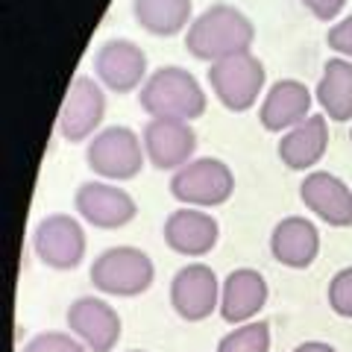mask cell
<instances>
[{
  "instance_id": "6da1fadb",
  "label": "cell",
  "mask_w": 352,
  "mask_h": 352,
  "mask_svg": "<svg viewBox=\"0 0 352 352\" xmlns=\"http://www.w3.org/2000/svg\"><path fill=\"white\" fill-rule=\"evenodd\" d=\"M256 41V27L238 6L212 3L191 21L185 32V47L194 59L214 65L220 59L247 53Z\"/></svg>"
},
{
  "instance_id": "7a4b0ae2",
  "label": "cell",
  "mask_w": 352,
  "mask_h": 352,
  "mask_svg": "<svg viewBox=\"0 0 352 352\" xmlns=\"http://www.w3.org/2000/svg\"><path fill=\"white\" fill-rule=\"evenodd\" d=\"M138 103L150 118H173L191 124L206 112V91L191 71L179 65H164L138 88Z\"/></svg>"
},
{
  "instance_id": "3957f363",
  "label": "cell",
  "mask_w": 352,
  "mask_h": 352,
  "mask_svg": "<svg viewBox=\"0 0 352 352\" xmlns=\"http://www.w3.org/2000/svg\"><path fill=\"white\" fill-rule=\"evenodd\" d=\"M156 267L138 247H109L91 264V285L109 296H141L153 288Z\"/></svg>"
},
{
  "instance_id": "277c9868",
  "label": "cell",
  "mask_w": 352,
  "mask_h": 352,
  "mask_svg": "<svg viewBox=\"0 0 352 352\" xmlns=\"http://www.w3.org/2000/svg\"><path fill=\"white\" fill-rule=\"evenodd\" d=\"M144 141L129 126H106L88 141L85 162L97 176L106 182H126L135 179L144 168Z\"/></svg>"
},
{
  "instance_id": "5b68a950",
  "label": "cell",
  "mask_w": 352,
  "mask_h": 352,
  "mask_svg": "<svg viewBox=\"0 0 352 352\" xmlns=\"http://www.w3.org/2000/svg\"><path fill=\"white\" fill-rule=\"evenodd\" d=\"M170 194L182 206L214 208L229 203V197L235 194V176L229 170V164L220 159H191L185 168L170 176Z\"/></svg>"
},
{
  "instance_id": "8992f818",
  "label": "cell",
  "mask_w": 352,
  "mask_h": 352,
  "mask_svg": "<svg viewBox=\"0 0 352 352\" xmlns=\"http://www.w3.org/2000/svg\"><path fill=\"white\" fill-rule=\"evenodd\" d=\"M264 80H267V71H264L258 56H252V50L220 59L208 68L212 94L229 112H247L256 106L258 94L264 91Z\"/></svg>"
},
{
  "instance_id": "52a82bcc",
  "label": "cell",
  "mask_w": 352,
  "mask_h": 352,
  "mask_svg": "<svg viewBox=\"0 0 352 352\" xmlns=\"http://www.w3.org/2000/svg\"><path fill=\"white\" fill-rule=\"evenodd\" d=\"M32 250L50 270H76L85 258V229L71 214H47L32 229Z\"/></svg>"
},
{
  "instance_id": "ba28073f",
  "label": "cell",
  "mask_w": 352,
  "mask_h": 352,
  "mask_svg": "<svg viewBox=\"0 0 352 352\" xmlns=\"http://www.w3.org/2000/svg\"><path fill=\"white\" fill-rule=\"evenodd\" d=\"M106 118V94L103 85L94 76L80 74L71 82L68 94H65L62 112H59V135L71 144L80 141H91L97 135Z\"/></svg>"
},
{
  "instance_id": "9c48e42d",
  "label": "cell",
  "mask_w": 352,
  "mask_h": 352,
  "mask_svg": "<svg viewBox=\"0 0 352 352\" xmlns=\"http://www.w3.org/2000/svg\"><path fill=\"white\" fill-rule=\"evenodd\" d=\"M170 305L185 323H200L220 308L217 273L203 261L179 267L170 279Z\"/></svg>"
},
{
  "instance_id": "30bf717a",
  "label": "cell",
  "mask_w": 352,
  "mask_h": 352,
  "mask_svg": "<svg viewBox=\"0 0 352 352\" xmlns=\"http://www.w3.org/2000/svg\"><path fill=\"white\" fill-rule=\"evenodd\" d=\"M94 76L115 94H129L147 82V53L129 38H109L94 53Z\"/></svg>"
},
{
  "instance_id": "8fae6325",
  "label": "cell",
  "mask_w": 352,
  "mask_h": 352,
  "mask_svg": "<svg viewBox=\"0 0 352 352\" xmlns=\"http://www.w3.org/2000/svg\"><path fill=\"white\" fill-rule=\"evenodd\" d=\"M147 162L159 170H179L197 153V132L188 120L173 118H150L141 132Z\"/></svg>"
},
{
  "instance_id": "7c38bea8",
  "label": "cell",
  "mask_w": 352,
  "mask_h": 352,
  "mask_svg": "<svg viewBox=\"0 0 352 352\" xmlns=\"http://www.w3.org/2000/svg\"><path fill=\"white\" fill-rule=\"evenodd\" d=\"M74 206L80 217L94 229H120L132 223L138 214V206L129 191L118 188L115 182H100V179L82 182L76 188Z\"/></svg>"
},
{
  "instance_id": "4fadbf2b",
  "label": "cell",
  "mask_w": 352,
  "mask_h": 352,
  "mask_svg": "<svg viewBox=\"0 0 352 352\" xmlns=\"http://www.w3.org/2000/svg\"><path fill=\"white\" fill-rule=\"evenodd\" d=\"M68 329L88 352H112L120 340V317L100 296H76L68 305Z\"/></svg>"
},
{
  "instance_id": "5bb4252c",
  "label": "cell",
  "mask_w": 352,
  "mask_h": 352,
  "mask_svg": "<svg viewBox=\"0 0 352 352\" xmlns=\"http://www.w3.org/2000/svg\"><path fill=\"white\" fill-rule=\"evenodd\" d=\"M164 244H168L176 256L185 258H203L217 247L220 238V223L214 214L203 212V208L182 206L168 214L162 226Z\"/></svg>"
},
{
  "instance_id": "9a60e30c",
  "label": "cell",
  "mask_w": 352,
  "mask_h": 352,
  "mask_svg": "<svg viewBox=\"0 0 352 352\" xmlns=\"http://www.w3.org/2000/svg\"><path fill=\"white\" fill-rule=\"evenodd\" d=\"M300 200L323 223L344 229L352 226V188L329 170H311L300 185Z\"/></svg>"
},
{
  "instance_id": "2e32d148",
  "label": "cell",
  "mask_w": 352,
  "mask_h": 352,
  "mask_svg": "<svg viewBox=\"0 0 352 352\" xmlns=\"http://www.w3.org/2000/svg\"><path fill=\"white\" fill-rule=\"evenodd\" d=\"M267 282L258 270L238 267L220 282V317L232 326L252 323L258 311L267 305Z\"/></svg>"
},
{
  "instance_id": "e0dca14e",
  "label": "cell",
  "mask_w": 352,
  "mask_h": 352,
  "mask_svg": "<svg viewBox=\"0 0 352 352\" xmlns=\"http://www.w3.org/2000/svg\"><path fill=\"white\" fill-rule=\"evenodd\" d=\"M317 252H320V232L308 217L291 214L282 217L270 232V256L276 258L282 267L305 270L311 267Z\"/></svg>"
},
{
  "instance_id": "ac0fdd59",
  "label": "cell",
  "mask_w": 352,
  "mask_h": 352,
  "mask_svg": "<svg viewBox=\"0 0 352 352\" xmlns=\"http://www.w3.org/2000/svg\"><path fill=\"white\" fill-rule=\"evenodd\" d=\"M311 91L300 80H279L267 88L258 109V120L267 132H288L311 115Z\"/></svg>"
},
{
  "instance_id": "d6986e66",
  "label": "cell",
  "mask_w": 352,
  "mask_h": 352,
  "mask_svg": "<svg viewBox=\"0 0 352 352\" xmlns=\"http://www.w3.org/2000/svg\"><path fill=\"white\" fill-rule=\"evenodd\" d=\"M329 150V124L326 115H308L302 124L294 129L282 132L279 141V159L288 170H311L314 164H320Z\"/></svg>"
},
{
  "instance_id": "ffe728a7",
  "label": "cell",
  "mask_w": 352,
  "mask_h": 352,
  "mask_svg": "<svg viewBox=\"0 0 352 352\" xmlns=\"http://www.w3.org/2000/svg\"><path fill=\"white\" fill-rule=\"evenodd\" d=\"M314 97L329 120H338V124L352 120V62L344 56L329 59L317 80Z\"/></svg>"
},
{
  "instance_id": "44dd1931",
  "label": "cell",
  "mask_w": 352,
  "mask_h": 352,
  "mask_svg": "<svg viewBox=\"0 0 352 352\" xmlns=\"http://www.w3.org/2000/svg\"><path fill=\"white\" fill-rule=\"evenodd\" d=\"M132 15L150 36L170 38L191 27L194 0H132Z\"/></svg>"
},
{
  "instance_id": "7402d4cb",
  "label": "cell",
  "mask_w": 352,
  "mask_h": 352,
  "mask_svg": "<svg viewBox=\"0 0 352 352\" xmlns=\"http://www.w3.org/2000/svg\"><path fill=\"white\" fill-rule=\"evenodd\" d=\"M217 352H270V326L264 320L235 326L220 338Z\"/></svg>"
},
{
  "instance_id": "603a6c76",
  "label": "cell",
  "mask_w": 352,
  "mask_h": 352,
  "mask_svg": "<svg viewBox=\"0 0 352 352\" xmlns=\"http://www.w3.org/2000/svg\"><path fill=\"white\" fill-rule=\"evenodd\" d=\"M329 308L338 317L352 320V267L338 270L332 282H329Z\"/></svg>"
},
{
  "instance_id": "cb8c5ba5",
  "label": "cell",
  "mask_w": 352,
  "mask_h": 352,
  "mask_svg": "<svg viewBox=\"0 0 352 352\" xmlns=\"http://www.w3.org/2000/svg\"><path fill=\"white\" fill-rule=\"evenodd\" d=\"M21 352H88V349L80 338H74L68 332H41Z\"/></svg>"
},
{
  "instance_id": "d4e9b609",
  "label": "cell",
  "mask_w": 352,
  "mask_h": 352,
  "mask_svg": "<svg viewBox=\"0 0 352 352\" xmlns=\"http://www.w3.org/2000/svg\"><path fill=\"white\" fill-rule=\"evenodd\" d=\"M326 44H329V47H332L335 53H340L344 59L352 62V15L340 18L338 24L329 27V32H326Z\"/></svg>"
},
{
  "instance_id": "484cf974",
  "label": "cell",
  "mask_w": 352,
  "mask_h": 352,
  "mask_svg": "<svg viewBox=\"0 0 352 352\" xmlns=\"http://www.w3.org/2000/svg\"><path fill=\"white\" fill-rule=\"evenodd\" d=\"M300 3L311 12L317 21H335L340 12H344V6H346V0H300Z\"/></svg>"
},
{
  "instance_id": "4316f807",
  "label": "cell",
  "mask_w": 352,
  "mask_h": 352,
  "mask_svg": "<svg viewBox=\"0 0 352 352\" xmlns=\"http://www.w3.org/2000/svg\"><path fill=\"white\" fill-rule=\"evenodd\" d=\"M294 352H338L332 344H323V340H305V344H300Z\"/></svg>"
},
{
  "instance_id": "83f0119b",
  "label": "cell",
  "mask_w": 352,
  "mask_h": 352,
  "mask_svg": "<svg viewBox=\"0 0 352 352\" xmlns=\"http://www.w3.org/2000/svg\"><path fill=\"white\" fill-rule=\"evenodd\" d=\"M129 352H147V349H129Z\"/></svg>"
},
{
  "instance_id": "f1b7e54d",
  "label": "cell",
  "mask_w": 352,
  "mask_h": 352,
  "mask_svg": "<svg viewBox=\"0 0 352 352\" xmlns=\"http://www.w3.org/2000/svg\"><path fill=\"white\" fill-rule=\"evenodd\" d=\"M349 141H352V132H349Z\"/></svg>"
}]
</instances>
